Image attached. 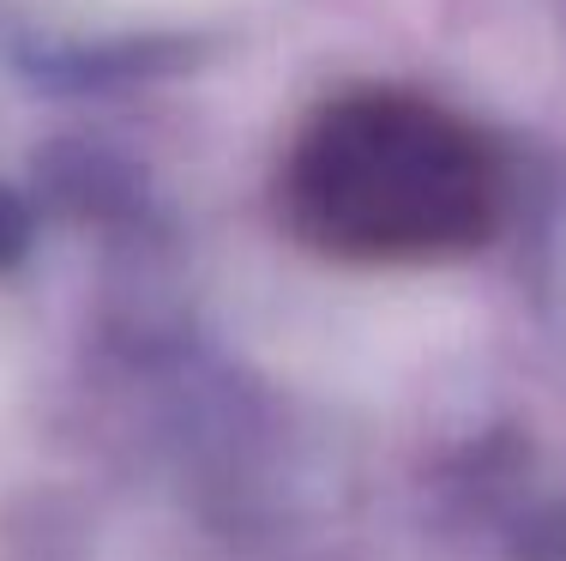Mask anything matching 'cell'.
I'll return each mask as SVG.
<instances>
[{"label": "cell", "instance_id": "cell-1", "mask_svg": "<svg viewBox=\"0 0 566 561\" xmlns=\"http://www.w3.org/2000/svg\"><path fill=\"white\" fill-rule=\"evenodd\" d=\"M277 206L302 248L344 266H428L506 218V164L458 110L416 91H344L295 127Z\"/></svg>", "mask_w": 566, "mask_h": 561}]
</instances>
